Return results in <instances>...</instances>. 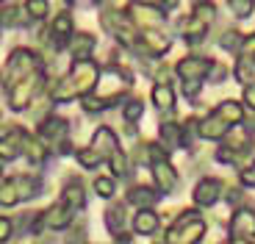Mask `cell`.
<instances>
[{
	"label": "cell",
	"instance_id": "obj_1",
	"mask_svg": "<svg viewBox=\"0 0 255 244\" xmlns=\"http://www.w3.org/2000/svg\"><path fill=\"white\" fill-rule=\"evenodd\" d=\"M100 81V64L95 58L92 61H75L70 70L64 72L56 81V86H50V103H72V100H83L86 95L97 89Z\"/></svg>",
	"mask_w": 255,
	"mask_h": 244
},
{
	"label": "cell",
	"instance_id": "obj_2",
	"mask_svg": "<svg viewBox=\"0 0 255 244\" xmlns=\"http://www.w3.org/2000/svg\"><path fill=\"white\" fill-rule=\"evenodd\" d=\"M86 208V186L81 178H70L61 189V197L50 208L42 211V233L47 231H67Z\"/></svg>",
	"mask_w": 255,
	"mask_h": 244
},
{
	"label": "cell",
	"instance_id": "obj_3",
	"mask_svg": "<svg viewBox=\"0 0 255 244\" xmlns=\"http://www.w3.org/2000/svg\"><path fill=\"white\" fill-rule=\"evenodd\" d=\"M45 194V178L42 172H19L0 180V208H14L19 203Z\"/></svg>",
	"mask_w": 255,
	"mask_h": 244
},
{
	"label": "cell",
	"instance_id": "obj_4",
	"mask_svg": "<svg viewBox=\"0 0 255 244\" xmlns=\"http://www.w3.org/2000/svg\"><path fill=\"white\" fill-rule=\"evenodd\" d=\"M47 67L45 56L39 50H31V47H14L11 53L6 56V64L0 67V86L3 89H11L17 81L28 78L31 72Z\"/></svg>",
	"mask_w": 255,
	"mask_h": 244
},
{
	"label": "cell",
	"instance_id": "obj_5",
	"mask_svg": "<svg viewBox=\"0 0 255 244\" xmlns=\"http://www.w3.org/2000/svg\"><path fill=\"white\" fill-rule=\"evenodd\" d=\"M70 130H72V125H70V120L67 117H61V114H47V117H42V122L36 125V139L45 144L50 153H56V155H70L72 153V141H70Z\"/></svg>",
	"mask_w": 255,
	"mask_h": 244
},
{
	"label": "cell",
	"instance_id": "obj_6",
	"mask_svg": "<svg viewBox=\"0 0 255 244\" xmlns=\"http://www.w3.org/2000/svg\"><path fill=\"white\" fill-rule=\"evenodd\" d=\"M47 78H50V72H47V67H42V70L31 72L28 78H22V81H17V84L11 86V89H6V97H8V109L11 111H25L28 106L36 100L42 92L47 89Z\"/></svg>",
	"mask_w": 255,
	"mask_h": 244
},
{
	"label": "cell",
	"instance_id": "obj_7",
	"mask_svg": "<svg viewBox=\"0 0 255 244\" xmlns=\"http://www.w3.org/2000/svg\"><path fill=\"white\" fill-rule=\"evenodd\" d=\"M205 231H208V225H205V219L200 217L197 208H186L166 228V244H200Z\"/></svg>",
	"mask_w": 255,
	"mask_h": 244
},
{
	"label": "cell",
	"instance_id": "obj_8",
	"mask_svg": "<svg viewBox=\"0 0 255 244\" xmlns=\"http://www.w3.org/2000/svg\"><path fill=\"white\" fill-rule=\"evenodd\" d=\"M100 25H103V31L111 33V36H114L122 47H128V50H133V47H136L139 31L133 28V22L128 19L125 11H117V8H103V11H100Z\"/></svg>",
	"mask_w": 255,
	"mask_h": 244
},
{
	"label": "cell",
	"instance_id": "obj_9",
	"mask_svg": "<svg viewBox=\"0 0 255 244\" xmlns=\"http://www.w3.org/2000/svg\"><path fill=\"white\" fill-rule=\"evenodd\" d=\"M128 19L133 22L136 31H164L166 14L161 11L155 3H141V0H130V6L125 8Z\"/></svg>",
	"mask_w": 255,
	"mask_h": 244
},
{
	"label": "cell",
	"instance_id": "obj_10",
	"mask_svg": "<svg viewBox=\"0 0 255 244\" xmlns=\"http://www.w3.org/2000/svg\"><path fill=\"white\" fill-rule=\"evenodd\" d=\"M211 67H214V58L189 53V56L180 58L178 64H172V70H175L180 84H203L205 78H208Z\"/></svg>",
	"mask_w": 255,
	"mask_h": 244
},
{
	"label": "cell",
	"instance_id": "obj_11",
	"mask_svg": "<svg viewBox=\"0 0 255 244\" xmlns=\"http://www.w3.org/2000/svg\"><path fill=\"white\" fill-rule=\"evenodd\" d=\"M172 47V36L164 31H139V39H136L133 53L144 58H161L164 53H169Z\"/></svg>",
	"mask_w": 255,
	"mask_h": 244
},
{
	"label": "cell",
	"instance_id": "obj_12",
	"mask_svg": "<svg viewBox=\"0 0 255 244\" xmlns=\"http://www.w3.org/2000/svg\"><path fill=\"white\" fill-rule=\"evenodd\" d=\"M150 175H153V186L155 192L164 197V194H175L180 186V175L178 169L172 167V161H169V155L166 158H158L150 164Z\"/></svg>",
	"mask_w": 255,
	"mask_h": 244
},
{
	"label": "cell",
	"instance_id": "obj_13",
	"mask_svg": "<svg viewBox=\"0 0 255 244\" xmlns=\"http://www.w3.org/2000/svg\"><path fill=\"white\" fill-rule=\"evenodd\" d=\"M225 197V180L222 178H214V175H205L194 183V192H191V200L197 208H211L217 206L219 200Z\"/></svg>",
	"mask_w": 255,
	"mask_h": 244
},
{
	"label": "cell",
	"instance_id": "obj_14",
	"mask_svg": "<svg viewBox=\"0 0 255 244\" xmlns=\"http://www.w3.org/2000/svg\"><path fill=\"white\" fill-rule=\"evenodd\" d=\"M25 139H28V128H22V125H11L8 130H3L0 133V164L17 161L25 150Z\"/></svg>",
	"mask_w": 255,
	"mask_h": 244
},
{
	"label": "cell",
	"instance_id": "obj_15",
	"mask_svg": "<svg viewBox=\"0 0 255 244\" xmlns=\"http://www.w3.org/2000/svg\"><path fill=\"white\" fill-rule=\"evenodd\" d=\"M230 239H247V242H255V208L253 206H239L233 208L228 222Z\"/></svg>",
	"mask_w": 255,
	"mask_h": 244
},
{
	"label": "cell",
	"instance_id": "obj_16",
	"mask_svg": "<svg viewBox=\"0 0 255 244\" xmlns=\"http://www.w3.org/2000/svg\"><path fill=\"white\" fill-rule=\"evenodd\" d=\"M103 222L109 228V233L114 239L125 236L128 233V225H130V217H128V206L122 200H111L109 206H106V214H103Z\"/></svg>",
	"mask_w": 255,
	"mask_h": 244
},
{
	"label": "cell",
	"instance_id": "obj_17",
	"mask_svg": "<svg viewBox=\"0 0 255 244\" xmlns=\"http://www.w3.org/2000/svg\"><path fill=\"white\" fill-rule=\"evenodd\" d=\"M208 28H211L208 22H205V19H200V17H194V14H189V17H183L178 22V33L183 36L186 45H191V47L203 45L205 36H208Z\"/></svg>",
	"mask_w": 255,
	"mask_h": 244
},
{
	"label": "cell",
	"instance_id": "obj_18",
	"mask_svg": "<svg viewBox=\"0 0 255 244\" xmlns=\"http://www.w3.org/2000/svg\"><path fill=\"white\" fill-rule=\"evenodd\" d=\"M67 50H70V56H72V64H75V61H92V56H95V50H97V36L89 31L72 33Z\"/></svg>",
	"mask_w": 255,
	"mask_h": 244
},
{
	"label": "cell",
	"instance_id": "obj_19",
	"mask_svg": "<svg viewBox=\"0 0 255 244\" xmlns=\"http://www.w3.org/2000/svg\"><path fill=\"white\" fill-rule=\"evenodd\" d=\"M89 147L95 150V153L100 155L103 161H109V155L120 150V136H117L114 128H109V125H100V128L95 130V136H92Z\"/></svg>",
	"mask_w": 255,
	"mask_h": 244
},
{
	"label": "cell",
	"instance_id": "obj_20",
	"mask_svg": "<svg viewBox=\"0 0 255 244\" xmlns=\"http://www.w3.org/2000/svg\"><path fill=\"white\" fill-rule=\"evenodd\" d=\"M161 200V194L155 192V186H147V183H133L125 194V206H136V211H144V208H155V203Z\"/></svg>",
	"mask_w": 255,
	"mask_h": 244
},
{
	"label": "cell",
	"instance_id": "obj_21",
	"mask_svg": "<svg viewBox=\"0 0 255 244\" xmlns=\"http://www.w3.org/2000/svg\"><path fill=\"white\" fill-rule=\"evenodd\" d=\"M230 130H233V125H228V122H225L222 117H217L214 111H211V114H205L203 120L197 122L200 139H208V141H222Z\"/></svg>",
	"mask_w": 255,
	"mask_h": 244
},
{
	"label": "cell",
	"instance_id": "obj_22",
	"mask_svg": "<svg viewBox=\"0 0 255 244\" xmlns=\"http://www.w3.org/2000/svg\"><path fill=\"white\" fill-rule=\"evenodd\" d=\"M0 25L3 28H31L33 22L28 19L25 8L17 0H0Z\"/></svg>",
	"mask_w": 255,
	"mask_h": 244
},
{
	"label": "cell",
	"instance_id": "obj_23",
	"mask_svg": "<svg viewBox=\"0 0 255 244\" xmlns=\"http://www.w3.org/2000/svg\"><path fill=\"white\" fill-rule=\"evenodd\" d=\"M161 225V217L155 214V208H144V211H136L130 219V231L136 236H153Z\"/></svg>",
	"mask_w": 255,
	"mask_h": 244
},
{
	"label": "cell",
	"instance_id": "obj_24",
	"mask_svg": "<svg viewBox=\"0 0 255 244\" xmlns=\"http://www.w3.org/2000/svg\"><path fill=\"white\" fill-rule=\"evenodd\" d=\"M22 155H25V161L28 164H31L33 169H42L47 164V161H50V150L45 147V144H42V141L36 139V136L31 133V130H28V139H25V150H22Z\"/></svg>",
	"mask_w": 255,
	"mask_h": 244
},
{
	"label": "cell",
	"instance_id": "obj_25",
	"mask_svg": "<svg viewBox=\"0 0 255 244\" xmlns=\"http://www.w3.org/2000/svg\"><path fill=\"white\" fill-rule=\"evenodd\" d=\"M158 136H161L158 144L166 150V153H172V150H180V125L169 120V114H166L164 120H161V125H158Z\"/></svg>",
	"mask_w": 255,
	"mask_h": 244
},
{
	"label": "cell",
	"instance_id": "obj_26",
	"mask_svg": "<svg viewBox=\"0 0 255 244\" xmlns=\"http://www.w3.org/2000/svg\"><path fill=\"white\" fill-rule=\"evenodd\" d=\"M150 97H153L155 109H158L161 114H172L175 111V100H178V95H175L172 84H153Z\"/></svg>",
	"mask_w": 255,
	"mask_h": 244
},
{
	"label": "cell",
	"instance_id": "obj_27",
	"mask_svg": "<svg viewBox=\"0 0 255 244\" xmlns=\"http://www.w3.org/2000/svg\"><path fill=\"white\" fill-rule=\"evenodd\" d=\"M214 114H217V117H222V120L228 122V125H233V128H236L239 122H244V106L239 103V100H233V97H228V100L217 103Z\"/></svg>",
	"mask_w": 255,
	"mask_h": 244
},
{
	"label": "cell",
	"instance_id": "obj_28",
	"mask_svg": "<svg viewBox=\"0 0 255 244\" xmlns=\"http://www.w3.org/2000/svg\"><path fill=\"white\" fill-rule=\"evenodd\" d=\"M109 167H111V178H120V180H128L130 175H133V164H130V155L125 153V150H117V153L109 155Z\"/></svg>",
	"mask_w": 255,
	"mask_h": 244
},
{
	"label": "cell",
	"instance_id": "obj_29",
	"mask_svg": "<svg viewBox=\"0 0 255 244\" xmlns=\"http://www.w3.org/2000/svg\"><path fill=\"white\" fill-rule=\"evenodd\" d=\"M144 117V100L141 97H128L125 103H122V120H125V125H133Z\"/></svg>",
	"mask_w": 255,
	"mask_h": 244
},
{
	"label": "cell",
	"instance_id": "obj_30",
	"mask_svg": "<svg viewBox=\"0 0 255 244\" xmlns=\"http://www.w3.org/2000/svg\"><path fill=\"white\" fill-rule=\"evenodd\" d=\"M22 8H25L31 22H45L50 17V0H25Z\"/></svg>",
	"mask_w": 255,
	"mask_h": 244
},
{
	"label": "cell",
	"instance_id": "obj_31",
	"mask_svg": "<svg viewBox=\"0 0 255 244\" xmlns=\"http://www.w3.org/2000/svg\"><path fill=\"white\" fill-rule=\"evenodd\" d=\"M233 75H236V81L239 84H253L255 81V58H244V56H239L236 58V67H233Z\"/></svg>",
	"mask_w": 255,
	"mask_h": 244
},
{
	"label": "cell",
	"instance_id": "obj_32",
	"mask_svg": "<svg viewBox=\"0 0 255 244\" xmlns=\"http://www.w3.org/2000/svg\"><path fill=\"white\" fill-rule=\"evenodd\" d=\"M92 189H95L97 197L103 200H111L117 194V180L111 178V175H97L95 180H92Z\"/></svg>",
	"mask_w": 255,
	"mask_h": 244
},
{
	"label": "cell",
	"instance_id": "obj_33",
	"mask_svg": "<svg viewBox=\"0 0 255 244\" xmlns=\"http://www.w3.org/2000/svg\"><path fill=\"white\" fill-rule=\"evenodd\" d=\"M242 42H244V33L236 31V28H228V31L219 36V47L228 50V53H236V56H239V50H242Z\"/></svg>",
	"mask_w": 255,
	"mask_h": 244
},
{
	"label": "cell",
	"instance_id": "obj_34",
	"mask_svg": "<svg viewBox=\"0 0 255 244\" xmlns=\"http://www.w3.org/2000/svg\"><path fill=\"white\" fill-rule=\"evenodd\" d=\"M75 161H78V167L81 169H97L103 164V158L95 153L92 147H81V150H75Z\"/></svg>",
	"mask_w": 255,
	"mask_h": 244
},
{
	"label": "cell",
	"instance_id": "obj_35",
	"mask_svg": "<svg viewBox=\"0 0 255 244\" xmlns=\"http://www.w3.org/2000/svg\"><path fill=\"white\" fill-rule=\"evenodd\" d=\"M64 244H86V219H78L67 228V239Z\"/></svg>",
	"mask_w": 255,
	"mask_h": 244
},
{
	"label": "cell",
	"instance_id": "obj_36",
	"mask_svg": "<svg viewBox=\"0 0 255 244\" xmlns=\"http://www.w3.org/2000/svg\"><path fill=\"white\" fill-rule=\"evenodd\" d=\"M228 3V8H230V14L236 19H247L250 14H253V8H255V0H225Z\"/></svg>",
	"mask_w": 255,
	"mask_h": 244
},
{
	"label": "cell",
	"instance_id": "obj_37",
	"mask_svg": "<svg viewBox=\"0 0 255 244\" xmlns=\"http://www.w3.org/2000/svg\"><path fill=\"white\" fill-rule=\"evenodd\" d=\"M228 75H230L228 67L214 61V67H211V72H208V81H211V84H225V78H228Z\"/></svg>",
	"mask_w": 255,
	"mask_h": 244
},
{
	"label": "cell",
	"instance_id": "obj_38",
	"mask_svg": "<svg viewBox=\"0 0 255 244\" xmlns=\"http://www.w3.org/2000/svg\"><path fill=\"white\" fill-rule=\"evenodd\" d=\"M8 239H14V222L11 217H0V244H8Z\"/></svg>",
	"mask_w": 255,
	"mask_h": 244
},
{
	"label": "cell",
	"instance_id": "obj_39",
	"mask_svg": "<svg viewBox=\"0 0 255 244\" xmlns=\"http://www.w3.org/2000/svg\"><path fill=\"white\" fill-rule=\"evenodd\" d=\"M239 180H242V186L255 189V164H247L244 169H239Z\"/></svg>",
	"mask_w": 255,
	"mask_h": 244
},
{
	"label": "cell",
	"instance_id": "obj_40",
	"mask_svg": "<svg viewBox=\"0 0 255 244\" xmlns=\"http://www.w3.org/2000/svg\"><path fill=\"white\" fill-rule=\"evenodd\" d=\"M242 100H244V109H250V111H253V114H255V81H253V84H247V86H244V95H242Z\"/></svg>",
	"mask_w": 255,
	"mask_h": 244
},
{
	"label": "cell",
	"instance_id": "obj_41",
	"mask_svg": "<svg viewBox=\"0 0 255 244\" xmlns=\"http://www.w3.org/2000/svg\"><path fill=\"white\" fill-rule=\"evenodd\" d=\"M178 3H180V0H158V8H161V11H172V8H178Z\"/></svg>",
	"mask_w": 255,
	"mask_h": 244
},
{
	"label": "cell",
	"instance_id": "obj_42",
	"mask_svg": "<svg viewBox=\"0 0 255 244\" xmlns=\"http://www.w3.org/2000/svg\"><path fill=\"white\" fill-rule=\"evenodd\" d=\"M225 244H255V242H247V239H230L228 236V242H225Z\"/></svg>",
	"mask_w": 255,
	"mask_h": 244
},
{
	"label": "cell",
	"instance_id": "obj_43",
	"mask_svg": "<svg viewBox=\"0 0 255 244\" xmlns=\"http://www.w3.org/2000/svg\"><path fill=\"white\" fill-rule=\"evenodd\" d=\"M0 125H3V111H0Z\"/></svg>",
	"mask_w": 255,
	"mask_h": 244
},
{
	"label": "cell",
	"instance_id": "obj_44",
	"mask_svg": "<svg viewBox=\"0 0 255 244\" xmlns=\"http://www.w3.org/2000/svg\"><path fill=\"white\" fill-rule=\"evenodd\" d=\"M0 180H3V169H0Z\"/></svg>",
	"mask_w": 255,
	"mask_h": 244
},
{
	"label": "cell",
	"instance_id": "obj_45",
	"mask_svg": "<svg viewBox=\"0 0 255 244\" xmlns=\"http://www.w3.org/2000/svg\"><path fill=\"white\" fill-rule=\"evenodd\" d=\"M86 244H89V242H86Z\"/></svg>",
	"mask_w": 255,
	"mask_h": 244
}]
</instances>
